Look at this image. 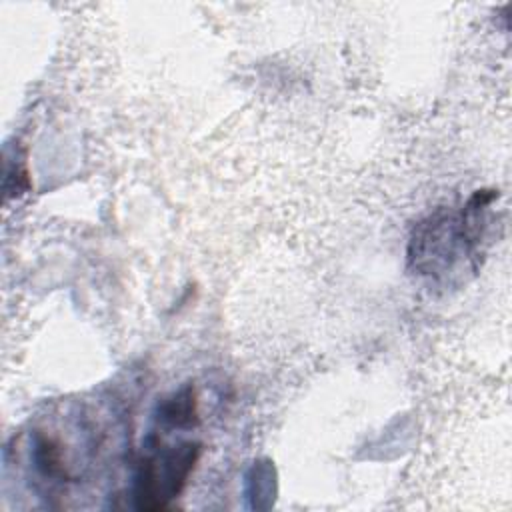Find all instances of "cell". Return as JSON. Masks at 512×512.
Masks as SVG:
<instances>
[{"label": "cell", "mask_w": 512, "mask_h": 512, "mask_svg": "<svg viewBox=\"0 0 512 512\" xmlns=\"http://www.w3.org/2000/svg\"><path fill=\"white\" fill-rule=\"evenodd\" d=\"M198 458V444H184L164 448L140 464L136 478L138 508L158 510L180 494L194 462Z\"/></svg>", "instance_id": "6da1fadb"}]
</instances>
